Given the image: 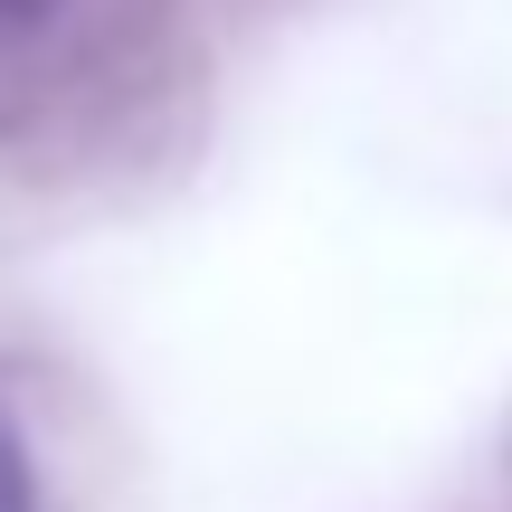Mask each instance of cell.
Wrapping results in <instances>:
<instances>
[{
  "instance_id": "cell-1",
  "label": "cell",
  "mask_w": 512,
  "mask_h": 512,
  "mask_svg": "<svg viewBox=\"0 0 512 512\" xmlns=\"http://www.w3.org/2000/svg\"><path fill=\"white\" fill-rule=\"evenodd\" d=\"M95 29V0H0V114H19Z\"/></svg>"
},
{
  "instance_id": "cell-2",
  "label": "cell",
  "mask_w": 512,
  "mask_h": 512,
  "mask_svg": "<svg viewBox=\"0 0 512 512\" xmlns=\"http://www.w3.org/2000/svg\"><path fill=\"white\" fill-rule=\"evenodd\" d=\"M0 512H38V494H29V446L10 437V418H0Z\"/></svg>"
}]
</instances>
